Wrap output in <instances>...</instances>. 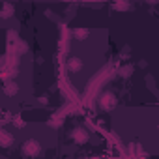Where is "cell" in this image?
<instances>
[{
    "label": "cell",
    "instance_id": "cell-2",
    "mask_svg": "<svg viewBox=\"0 0 159 159\" xmlns=\"http://www.w3.org/2000/svg\"><path fill=\"white\" fill-rule=\"evenodd\" d=\"M116 105V101H114V98L111 96V94H105L103 98H101V107L103 109H112Z\"/></svg>",
    "mask_w": 159,
    "mask_h": 159
},
{
    "label": "cell",
    "instance_id": "cell-1",
    "mask_svg": "<svg viewBox=\"0 0 159 159\" xmlns=\"http://www.w3.org/2000/svg\"><path fill=\"white\" fill-rule=\"evenodd\" d=\"M25 153H26V155H38V153H39V144H38L36 140H28V142L25 144Z\"/></svg>",
    "mask_w": 159,
    "mask_h": 159
},
{
    "label": "cell",
    "instance_id": "cell-3",
    "mask_svg": "<svg viewBox=\"0 0 159 159\" xmlns=\"http://www.w3.org/2000/svg\"><path fill=\"white\" fill-rule=\"evenodd\" d=\"M73 139H75V142H79V144H84L86 139H88V135H86V131H83V129H77V131L73 133Z\"/></svg>",
    "mask_w": 159,
    "mask_h": 159
},
{
    "label": "cell",
    "instance_id": "cell-4",
    "mask_svg": "<svg viewBox=\"0 0 159 159\" xmlns=\"http://www.w3.org/2000/svg\"><path fill=\"white\" fill-rule=\"evenodd\" d=\"M67 67H69L71 71H79V69L83 67V60H81V58H69Z\"/></svg>",
    "mask_w": 159,
    "mask_h": 159
},
{
    "label": "cell",
    "instance_id": "cell-5",
    "mask_svg": "<svg viewBox=\"0 0 159 159\" xmlns=\"http://www.w3.org/2000/svg\"><path fill=\"white\" fill-rule=\"evenodd\" d=\"M86 30H75V36H79V38H86Z\"/></svg>",
    "mask_w": 159,
    "mask_h": 159
}]
</instances>
